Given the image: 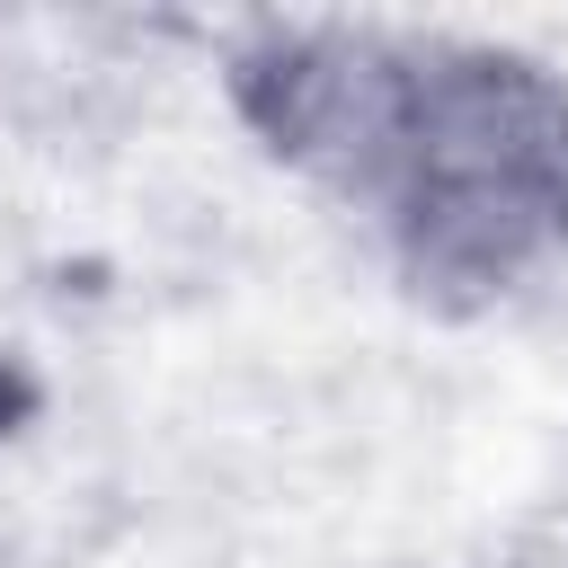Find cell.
Wrapping results in <instances>:
<instances>
[{"mask_svg": "<svg viewBox=\"0 0 568 568\" xmlns=\"http://www.w3.org/2000/svg\"><path fill=\"white\" fill-rule=\"evenodd\" d=\"M426 311H506L568 275V71L497 36H426L408 151L364 213Z\"/></svg>", "mask_w": 568, "mask_h": 568, "instance_id": "6da1fadb", "label": "cell"}, {"mask_svg": "<svg viewBox=\"0 0 568 568\" xmlns=\"http://www.w3.org/2000/svg\"><path fill=\"white\" fill-rule=\"evenodd\" d=\"M426 36L373 18H257L222 44L240 133L346 213H373L417 124Z\"/></svg>", "mask_w": 568, "mask_h": 568, "instance_id": "7a4b0ae2", "label": "cell"}]
</instances>
